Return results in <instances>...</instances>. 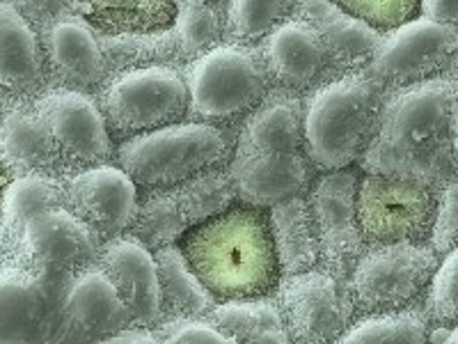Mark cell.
<instances>
[{"mask_svg":"<svg viewBox=\"0 0 458 344\" xmlns=\"http://www.w3.org/2000/svg\"><path fill=\"white\" fill-rule=\"evenodd\" d=\"M360 177V163L358 168L328 170L314 179L308 194L323 266L344 278H349L353 264L369 245L358 220Z\"/></svg>","mask_w":458,"mask_h":344,"instance_id":"cell-12","label":"cell"},{"mask_svg":"<svg viewBox=\"0 0 458 344\" xmlns=\"http://www.w3.org/2000/svg\"><path fill=\"white\" fill-rule=\"evenodd\" d=\"M424 308L437 326L458 323V245L440 257L436 276L427 289Z\"/></svg>","mask_w":458,"mask_h":344,"instance_id":"cell-35","label":"cell"},{"mask_svg":"<svg viewBox=\"0 0 458 344\" xmlns=\"http://www.w3.org/2000/svg\"><path fill=\"white\" fill-rule=\"evenodd\" d=\"M293 16L308 22L317 30L337 73L365 69L386 35L342 10L333 0H298Z\"/></svg>","mask_w":458,"mask_h":344,"instance_id":"cell-22","label":"cell"},{"mask_svg":"<svg viewBox=\"0 0 458 344\" xmlns=\"http://www.w3.org/2000/svg\"><path fill=\"white\" fill-rule=\"evenodd\" d=\"M7 184H10V179H7V168L5 163L0 161V209H3V194H5Z\"/></svg>","mask_w":458,"mask_h":344,"instance_id":"cell-42","label":"cell"},{"mask_svg":"<svg viewBox=\"0 0 458 344\" xmlns=\"http://www.w3.org/2000/svg\"><path fill=\"white\" fill-rule=\"evenodd\" d=\"M179 5H211V3H223V0H174Z\"/></svg>","mask_w":458,"mask_h":344,"instance_id":"cell-44","label":"cell"},{"mask_svg":"<svg viewBox=\"0 0 458 344\" xmlns=\"http://www.w3.org/2000/svg\"><path fill=\"white\" fill-rule=\"evenodd\" d=\"M47 287L42 278L21 269L0 271V342L39 338L47 319Z\"/></svg>","mask_w":458,"mask_h":344,"instance_id":"cell-27","label":"cell"},{"mask_svg":"<svg viewBox=\"0 0 458 344\" xmlns=\"http://www.w3.org/2000/svg\"><path fill=\"white\" fill-rule=\"evenodd\" d=\"M97 262L114 282L120 297L124 298L133 323L157 326L163 319V294L154 251H149L133 235L124 232L101 244Z\"/></svg>","mask_w":458,"mask_h":344,"instance_id":"cell-19","label":"cell"},{"mask_svg":"<svg viewBox=\"0 0 458 344\" xmlns=\"http://www.w3.org/2000/svg\"><path fill=\"white\" fill-rule=\"evenodd\" d=\"M298 0H225V42L255 44L293 14Z\"/></svg>","mask_w":458,"mask_h":344,"instance_id":"cell-33","label":"cell"},{"mask_svg":"<svg viewBox=\"0 0 458 344\" xmlns=\"http://www.w3.org/2000/svg\"><path fill=\"white\" fill-rule=\"evenodd\" d=\"M390 92L369 69L344 72L310 90L302 110L305 154L321 172L360 163Z\"/></svg>","mask_w":458,"mask_h":344,"instance_id":"cell-3","label":"cell"},{"mask_svg":"<svg viewBox=\"0 0 458 344\" xmlns=\"http://www.w3.org/2000/svg\"><path fill=\"white\" fill-rule=\"evenodd\" d=\"M191 228L193 225L183 214L174 188H145L140 194L138 214L129 235L142 241L149 251H157L163 245L179 244Z\"/></svg>","mask_w":458,"mask_h":344,"instance_id":"cell-30","label":"cell"},{"mask_svg":"<svg viewBox=\"0 0 458 344\" xmlns=\"http://www.w3.org/2000/svg\"><path fill=\"white\" fill-rule=\"evenodd\" d=\"M182 69L191 120L218 125L245 117L273 88L259 48L252 44L220 42Z\"/></svg>","mask_w":458,"mask_h":344,"instance_id":"cell-5","label":"cell"},{"mask_svg":"<svg viewBox=\"0 0 458 344\" xmlns=\"http://www.w3.org/2000/svg\"><path fill=\"white\" fill-rule=\"evenodd\" d=\"M48 79L47 53L37 26L12 0H0V97L37 99L48 90Z\"/></svg>","mask_w":458,"mask_h":344,"instance_id":"cell-20","label":"cell"},{"mask_svg":"<svg viewBox=\"0 0 458 344\" xmlns=\"http://www.w3.org/2000/svg\"><path fill=\"white\" fill-rule=\"evenodd\" d=\"M28 255L42 266L79 271L94 264L101 253V235L69 207L44 209L21 225Z\"/></svg>","mask_w":458,"mask_h":344,"instance_id":"cell-18","label":"cell"},{"mask_svg":"<svg viewBox=\"0 0 458 344\" xmlns=\"http://www.w3.org/2000/svg\"><path fill=\"white\" fill-rule=\"evenodd\" d=\"M16 5V10L26 16L28 22L35 23L37 28L47 26L53 19L63 16L64 12L73 10V3L76 0H12Z\"/></svg>","mask_w":458,"mask_h":344,"instance_id":"cell-39","label":"cell"},{"mask_svg":"<svg viewBox=\"0 0 458 344\" xmlns=\"http://www.w3.org/2000/svg\"><path fill=\"white\" fill-rule=\"evenodd\" d=\"M234 145L214 122L183 120L124 138L114 147V161L140 188H165L186 182L198 172L227 166Z\"/></svg>","mask_w":458,"mask_h":344,"instance_id":"cell-4","label":"cell"},{"mask_svg":"<svg viewBox=\"0 0 458 344\" xmlns=\"http://www.w3.org/2000/svg\"><path fill=\"white\" fill-rule=\"evenodd\" d=\"M454 151H456V159H458V97H456V110H454Z\"/></svg>","mask_w":458,"mask_h":344,"instance_id":"cell-43","label":"cell"},{"mask_svg":"<svg viewBox=\"0 0 458 344\" xmlns=\"http://www.w3.org/2000/svg\"><path fill=\"white\" fill-rule=\"evenodd\" d=\"M259 56L273 88L310 92L337 76L330 53L308 22L289 16L259 39Z\"/></svg>","mask_w":458,"mask_h":344,"instance_id":"cell-15","label":"cell"},{"mask_svg":"<svg viewBox=\"0 0 458 344\" xmlns=\"http://www.w3.org/2000/svg\"><path fill=\"white\" fill-rule=\"evenodd\" d=\"M428 340H436V342H458V323L436 326V331H431Z\"/></svg>","mask_w":458,"mask_h":344,"instance_id":"cell-41","label":"cell"},{"mask_svg":"<svg viewBox=\"0 0 458 344\" xmlns=\"http://www.w3.org/2000/svg\"><path fill=\"white\" fill-rule=\"evenodd\" d=\"M232 342H292L284 314L273 294L227 298L207 314Z\"/></svg>","mask_w":458,"mask_h":344,"instance_id":"cell-28","label":"cell"},{"mask_svg":"<svg viewBox=\"0 0 458 344\" xmlns=\"http://www.w3.org/2000/svg\"><path fill=\"white\" fill-rule=\"evenodd\" d=\"M447 76H452V79H456V81H458V47H456V53H454V60H452V64H449V72H447Z\"/></svg>","mask_w":458,"mask_h":344,"instance_id":"cell-45","label":"cell"},{"mask_svg":"<svg viewBox=\"0 0 458 344\" xmlns=\"http://www.w3.org/2000/svg\"><path fill=\"white\" fill-rule=\"evenodd\" d=\"M172 188H174L183 214H186L193 228L223 214V211H227L229 207H234L239 202V195H236L234 182H232L227 166L208 168V170L198 172L191 179Z\"/></svg>","mask_w":458,"mask_h":344,"instance_id":"cell-31","label":"cell"},{"mask_svg":"<svg viewBox=\"0 0 458 344\" xmlns=\"http://www.w3.org/2000/svg\"><path fill=\"white\" fill-rule=\"evenodd\" d=\"M163 294V317H207L218 298L208 292L182 245L172 244L154 251Z\"/></svg>","mask_w":458,"mask_h":344,"instance_id":"cell-29","label":"cell"},{"mask_svg":"<svg viewBox=\"0 0 458 344\" xmlns=\"http://www.w3.org/2000/svg\"><path fill=\"white\" fill-rule=\"evenodd\" d=\"M138 188L124 168L101 163L73 172L64 182V202L106 241L131 229L140 202Z\"/></svg>","mask_w":458,"mask_h":344,"instance_id":"cell-14","label":"cell"},{"mask_svg":"<svg viewBox=\"0 0 458 344\" xmlns=\"http://www.w3.org/2000/svg\"><path fill=\"white\" fill-rule=\"evenodd\" d=\"M0 161L16 175L26 172H48L57 168L55 141L47 120L32 106H14L0 122Z\"/></svg>","mask_w":458,"mask_h":344,"instance_id":"cell-24","label":"cell"},{"mask_svg":"<svg viewBox=\"0 0 458 344\" xmlns=\"http://www.w3.org/2000/svg\"><path fill=\"white\" fill-rule=\"evenodd\" d=\"M241 204L268 209L305 194L312 184V161L305 151H236L227 163Z\"/></svg>","mask_w":458,"mask_h":344,"instance_id":"cell-17","label":"cell"},{"mask_svg":"<svg viewBox=\"0 0 458 344\" xmlns=\"http://www.w3.org/2000/svg\"><path fill=\"white\" fill-rule=\"evenodd\" d=\"M35 108L51 129L60 161L69 168L83 170L114 159L113 133L99 101L89 92L48 88L35 99Z\"/></svg>","mask_w":458,"mask_h":344,"instance_id":"cell-13","label":"cell"},{"mask_svg":"<svg viewBox=\"0 0 458 344\" xmlns=\"http://www.w3.org/2000/svg\"><path fill=\"white\" fill-rule=\"evenodd\" d=\"M420 14L428 16L433 22L458 26V0H422Z\"/></svg>","mask_w":458,"mask_h":344,"instance_id":"cell-40","label":"cell"},{"mask_svg":"<svg viewBox=\"0 0 458 344\" xmlns=\"http://www.w3.org/2000/svg\"><path fill=\"white\" fill-rule=\"evenodd\" d=\"M57 204H64V184L47 172H26L7 184L0 211L7 223L21 228L30 216Z\"/></svg>","mask_w":458,"mask_h":344,"instance_id":"cell-34","label":"cell"},{"mask_svg":"<svg viewBox=\"0 0 458 344\" xmlns=\"http://www.w3.org/2000/svg\"><path fill=\"white\" fill-rule=\"evenodd\" d=\"M428 244L443 257L458 245V175L449 179L437 194L436 220H433Z\"/></svg>","mask_w":458,"mask_h":344,"instance_id":"cell-37","label":"cell"},{"mask_svg":"<svg viewBox=\"0 0 458 344\" xmlns=\"http://www.w3.org/2000/svg\"><path fill=\"white\" fill-rule=\"evenodd\" d=\"M333 3L369 23L376 30L390 32L417 16L422 0H333Z\"/></svg>","mask_w":458,"mask_h":344,"instance_id":"cell-36","label":"cell"},{"mask_svg":"<svg viewBox=\"0 0 458 344\" xmlns=\"http://www.w3.org/2000/svg\"><path fill=\"white\" fill-rule=\"evenodd\" d=\"M106 37H136L165 30L177 19L174 0H76L73 10Z\"/></svg>","mask_w":458,"mask_h":344,"instance_id":"cell-25","label":"cell"},{"mask_svg":"<svg viewBox=\"0 0 458 344\" xmlns=\"http://www.w3.org/2000/svg\"><path fill=\"white\" fill-rule=\"evenodd\" d=\"M456 97L458 81L452 76L390 90L360 170L443 188L458 175L452 136Z\"/></svg>","mask_w":458,"mask_h":344,"instance_id":"cell-1","label":"cell"},{"mask_svg":"<svg viewBox=\"0 0 458 344\" xmlns=\"http://www.w3.org/2000/svg\"><path fill=\"white\" fill-rule=\"evenodd\" d=\"M39 35L47 53L48 76L57 88L92 92L101 88L113 72L101 35L76 12H64L42 26Z\"/></svg>","mask_w":458,"mask_h":344,"instance_id":"cell-16","label":"cell"},{"mask_svg":"<svg viewBox=\"0 0 458 344\" xmlns=\"http://www.w3.org/2000/svg\"><path fill=\"white\" fill-rule=\"evenodd\" d=\"M268 223L282 276H293L318 266L321 248L305 195H293L268 207Z\"/></svg>","mask_w":458,"mask_h":344,"instance_id":"cell-26","label":"cell"},{"mask_svg":"<svg viewBox=\"0 0 458 344\" xmlns=\"http://www.w3.org/2000/svg\"><path fill=\"white\" fill-rule=\"evenodd\" d=\"M456 47L458 26L420 14L383 35L367 69L390 90L403 88L447 76Z\"/></svg>","mask_w":458,"mask_h":344,"instance_id":"cell-11","label":"cell"},{"mask_svg":"<svg viewBox=\"0 0 458 344\" xmlns=\"http://www.w3.org/2000/svg\"><path fill=\"white\" fill-rule=\"evenodd\" d=\"M179 245L218 301L273 294L282 278L268 214L259 207L234 204L188 229Z\"/></svg>","mask_w":458,"mask_h":344,"instance_id":"cell-2","label":"cell"},{"mask_svg":"<svg viewBox=\"0 0 458 344\" xmlns=\"http://www.w3.org/2000/svg\"><path fill=\"white\" fill-rule=\"evenodd\" d=\"M151 329L161 342H232L208 317H163Z\"/></svg>","mask_w":458,"mask_h":344,"instance_id":"cell-38","label":"cell"},{"mask_svg":"<svg viewBox=\"0 0 458 344\" xmlns=\"http://www.w3.org/2000/svg\"><path fill=\"white\" fill-rule=\"evenodd\" d=\"M305 97L271 88L257 108L245 115L236 136V151H305L302 133Z\"/></svg>","mask_w":458,"mask_h":344,"instance_id":"cell-23","label":"cell"},{"mask_svg":"<svg viewBox=\"0 0 458 344\" xmlns=\"http://www.w3.org/2000/svg\"><path fill=\"white\" fill-rule=\"evenodd\" d=\"M440 188L412 179L362 172L358 220L367 244L428 241Z\"/></svg>","mask_w":458,"mask_h":344,"instance_id":"cell-8","label":"cell"},{"mask_svg":"<svg viewBox=\"0 0 458 344\" xmlns=\"http://www.w3.org/2000/svg\"><path fill=\"white\" fill-rule=\"evenodd\" d=\"M60 310L69 329L81 338L101 342L133 323L124 298L99 262L72 273L63 289Z\"/></svg>","mask_w":458,"mask_h":344,"instance_id":"cell-21","label":"cell"},{"mask_svg":"<svg viewBox=\"0 0 458 344\" xmlns=\"http://www.w3.org/2000/svg\"><path fill=\"white\" fill-rule=\"evenodd\" d=\"M7 108H5V101H3V97H0V122H3V117H5Z\"/></svg>","mask_w":458,"mask_h":344,"instance_id":"cell-46","label":"cell"},{"mask_svg":"<svg viewBox=\"0 0 458 344\" xmlns=\"http://www.w3.org/2000/svg\"><path fill=\"white\" fill-rule=\"evenodd\" d=\"M276 298L293 342H339L358 313L349 280L326 266L282 276Z\"/></svg>","mask_w":458,"mask_h":344,"instance_id":"cell-10","label":"cell"},{"mask_svg":"<svg viewBox=\"0 0 458 344\" xmlns=\"http://www.w3.org/2000/svg\"><path fill=\"white\" fill-rule=\"evenodd\" d=\"M110 69L142 64H188L225 42V0L211 5H179L170 28L149 35H101Z\"/></svg>","mask_w":458,"mask_h":344,"instance_id":"cell-9","label":"cell"},{"mask_svg":"<svg viewBox=\"0 0 458 344\" xmlns=\"http://www.w3.org/2000/svg\"><path fill=\"white\" fill-rule=\"evenodd\" d=\"M437 264L440 255L428 241L367 245L346 278L355 310L371 314L406 308L427 292Z\"/></svg>","mask_w":458,"mask_h":344,"instance_id":"cell-7","label":"cell"},{"mask_svg":"<svg viewBox=\"0 0 458 344\" xmlns=\"http://www.w3.org/2000/svg\"><path fill=\"white\" fill-rule=\"evenodd\" d=\"M99 106L113 138L177 125L188 117V85L174 64H142L117 69L106 79Z\"/></svg>","mask_w":458,"mask_h":344,"instance_id":"cell-6","label":"cell"},{"mask_svg":"<svg viewBox=\"0 0 458 344\" xmlns=\"http://www.w3.org/2000/svg\"><path fill=\"white\" fill-rule=\"evenodd\" d=\"M431 317L427 308H399L360 317L339 342H428Z\"/></svg>","mask_w":458,"mask_h":344,"instance_id":"cell-32","label":"cell"}]
</instances>
